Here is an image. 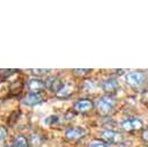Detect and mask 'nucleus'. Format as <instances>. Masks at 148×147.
Segmentation results:
<instances>
[{"label": "nucleus", "instance_id": "6e6552de", "mask_svg": "<svg viewBox=\"0 0 148 147\" xmlns=\"http://www.w3.org/2000/svg\"><path fill=\"white\" fill-rule=\"evenodd\" d=\"M44 88H45V81L38 78H32L28 81V89L31 94H39Z\"/></svg>", "mask_w": 148, "mask_h": 147}, {"label": "nucleus", "instance_id": "423d86ee", "mask_svg": "<svg viewBox=\"0 0 148 147\" xmlns=\"http://www.w3.org/2000/svg\"><path fill=\"white\" fill-rule=\"evenodd\" d=\"M101 87H102L103 91L106 93V95H112L119 90L120 84L116 78H108L102 82Z\"/></svg>", "mask_w": 148, "mask_h": 147}, {"label": "nucleus", "instance_id": "1a4fd4ad", "mask_svg": "<svg viewBox=\"0 0 148 147\" xmlns=\"http://www.w3.org/2000/svg\"><path fill=\"white\" fill-rule=\"evenodd\" d=\"M23 104L24 105H28V106H35V105H38L43 102V97L40 96V94H27L23 100H22Z\"/></svg>", "mask_w": 148, "mask_h": 147}, {"label": "nucleus", "instance_id": "20e7f679", "mask_svg": "<svg viewBox=\"0 0 148 147\" xmlns=\"http://www.w3.org/2000/svg\"><path fill=\"white\" fill-rule=\"evenodd\" d=\"M120 127L126 132H135L143 130V122L138 117H131L121 122Z\"/></svg>", "mask_w": 148, "mask_h": 147}, {"label": "nucleus", "instance_id": "9d476101", "mask_svg": "<svg viewBox=\"0 0 148 147\" xmlns=\"http://www.w3.org/2000/svg\"><path fill=\"white\" fill-rule=\"evenodd\" d=\"M62 84L64 83H61V81L57 76H49L45 80V88H47L49 90H51L53 93H57L62 87Z\"/></svg>", "mask_w": 148, "mask_h": 147}, {"label": "nucleus", "instance_id": "dca6fc26", "mask_svg": "<svg viewBox=\"0 0 148 147\" xmlns=\"http://www.w3.org/2000/svg\"><path fill=\"white\" fill-rule=\"evenodd\" d=\"M15 72H16V69H0V75L3 78H7V76H10L12 74H14Z\"/></svg>", "mask_w": 148, "mask_h": 147}, {"label": "nucleus", "instance_id": "f03ea898", "mask_svg": "<svg viewBox=\"0 0 148 147\" xmlns=\"http://www.w3.org/2000/svg\"><path fill=\"white\" fill-rule=\"evenodd\" d=\"M126 83L132 88H139L147 81V75L142 71H133L125 75Z\"/></svg>", "mask_w": 148, "mask_h": 147}, {"label": "nucleus", "instance_id": "a211bd4d", "mask_svg": "<svg viewBox=\"0 0 148 147\" xmlns=\"http://www.w3.org/2000/svg\"><path fill=\"white\" fill-rule=\"evenodd\" d=\"M141 102L143 103V104H146V105H148V89L147 90H145V91H142V94H141Z\"/></svg>", "mask_w": 148, "mask_h": 147}, {"label": "nucleus", "instance_id": "f8f14e48", "mask_svg": "<svg viewBox=\"0 0 148 147\" xmlns=\"http://www.w3.org/2000/svg\"><path fill=\"white\" fill-rule=\"evenodd\" d=\"M12 147H29V141H28V139L24 135L17 134L13 139Z\"/></svg>", "mask_w": 148, "mask_h": 147}, {"label": "nucleus", "instance_id": "7ed1b4c3", "mask_svg": "<svg viewBox=\"0 0 148 147\" xmlns=\"http://www.w3.org/2000/svg\"><path fill=\"white\" fill-rule=\"evenodd\" d=\"M101 138L103 141H105L109 145H118L124 141V135L114 130H103L101 131Z\"/></svg>", "mask_w": 148, "mask_h": 147}, {"label": "nucleus", "instance_id": "f3484780", "mask_svg": "<svg viewBox=\"0 0 148 147\" xmlns=\"http://www.w3.org/2000/svg\"><path fill=\"white\" fill-rule=\"evenodd\" d=\"M31 71V73L34 74V75H44L45 73H47L49 72V69H44V68H37V69H30Z\"/></svg>", "mask_w": 148, "mask_h": 147}, {"label": "nucleus", "instance_id": "aec40b11", "mask_svg": "<svg viewBox=\"0 0 148 147\" xmlns=\"http://www.w3.org/2000/svg\"><path fill=\"white\" fill-rule=\"evenodd\" d=\"M6 137H7V131H6V128H3V127L0 126V144L6 139Z\"/></svg>", "mask_w": 148, "mask_h": 147}, {"label": "nucleus", "instance_id": "f257e3e1", "mask_svg": "<svg viewBox=\"0 0 148 147\" xmlns=\"http://www.w3.org/2000/svg\"><path fill=\"white\" fill-rule=\"evenodd\" d=\"M116 106V100L112 95L101 96L96 102V109L101 115H109Z\"/></svg>", "mask_w": 148, "mask_h": 147}, {"label": "nucleus", "instance_id": "39448f33", "mask_svg": "<svg viewBox=\"0 0 148 147\" xmlns=\"http://www.w3.org/2000/svg\"><path fill=\"white\" fill-rule=\"evenodd\" d=\"M86 130L81 126H72L65 131V138L69 141H77L86 135Z\"/></svg>", "mask_w": 148, "mask_h": 147}, {"label": "nucleus", "instance_id": "4468645a", "mask_svg": "<svg viewBox=\"0 0 148 147\" xmlns=\"http://www.w3.org/2000/svg\"><path fill=\"white\" fill-rule=\"evenodd\" d=\"M88 147H110V145L106 144V142L103 141V140H94V141H91V142L89 144Z\"/></svg>", "mask_w": 148, "mask_h": 147}, {"label": "nucleus", "instance_id": "2eb2a0df", "mask_svg": "<svg viewBox=\"0 0 148 147\" xmlns=\"http://www.w3.org/2000/svg\"><path fill=\"white\" fill-rule=\"evenodd\" d=\"M59 120V117L57 116V115H51V116H49V117H46L45 119H44V123L46 124V125H53L54 123H57Z\"/></svg>", "mask_w": 148, "mask_h": 147}, {"label": "nucleus", "instance_id": "ddd939ff", "mask_svg": "<svg viewBox=\"0 0 148 147\" xmlns=\"http://www.w3.org/2000/svg\"><path fill=\"white\" fill-rule=\"evenodd\" d=\"M74 75H77V76H84V75H88L91 69H88V68H75L72 71Z\"/></svg>", "mask_w": 148, "mask_h": 147}, {"label": "nucleus", "instance_id": "0eeeda50", "mask_svg": "<svg viewBox=\"0 0 148 147\" xmlns=\"http://www.w3.org/2000/svg\"><path fill=\"white\" fill-rule=\"evenodd\" d=\"M94 109V103L89 98H80L74 103V111L80 113H87Z\"/></svg>", "mask_w": 148, "mask_h": 147}, {"label": "nucleus", "instance_id": "6ab92c4d", "mask_svg": "<svg viewBox=\"0 0 148 147\" xmlns=\"http://www.w3.org/2000/svg\"><path fill=\"white\" fill-rule=\"evenodd\" d=\"M141 139L148 144V127H145L141 132Z\"/></svg>", "mask_w": 148, "mask_h": 147}, {"label": "nucleus", "instance_id": "9b49d317", "mask_svg": "<svg viewBox=\"0 0 148 147\" xmlns=\"http://www.w3.org/2000/svg\"><path fill=\"white\" fill-rule=\"evenodd\" d=\"M74 93V86L71 83H64L62 87L56 93V96L58 98H68Z\"/></svg>", "mask_w": 148, "mask_h": 147}]
</instances>
